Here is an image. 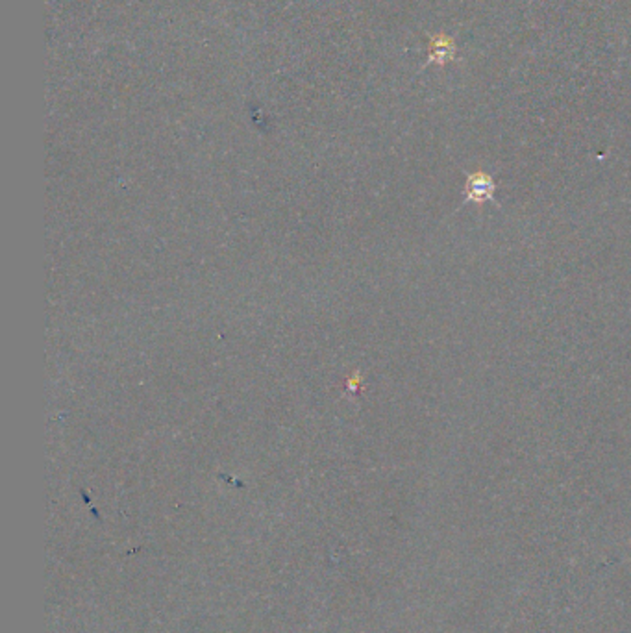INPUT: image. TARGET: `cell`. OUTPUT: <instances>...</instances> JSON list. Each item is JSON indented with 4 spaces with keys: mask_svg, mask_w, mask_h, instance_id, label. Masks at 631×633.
<instances>
[{
    "mask_svg": "<svg viewBox=\"0 0 631 633\" xmlns=\"http://www.w3.org/2000/svg\"><path fill=\"white\" fill-rule=\"evenodd\" d=\"M493 193H495V182H493L489 174L476 173L469 176L467 191H465L467 200H471V202H485V200L493 199Z\"/></svg>",
    "mask_w": 631,
    "mask_h": 633,
    "instance_id": "1",
    "label": "cell"
},
{
    "mask_svg": "<svg viewBox=\"0 0 631 633\" xmlns=\"http://www.w3.org/2000/svg\"><path fill=\"white\" fill-rule=\"evenodd\" d=\"M454 52H456V49H454V43L450 39L437 38L432 43V60H435V62H448L454 56Z\"/></svg>",
    "mask_w": 631,
    "mask_h": 633,
    "instance_id": "2",
    "label": "cell"
}]
</instances>
